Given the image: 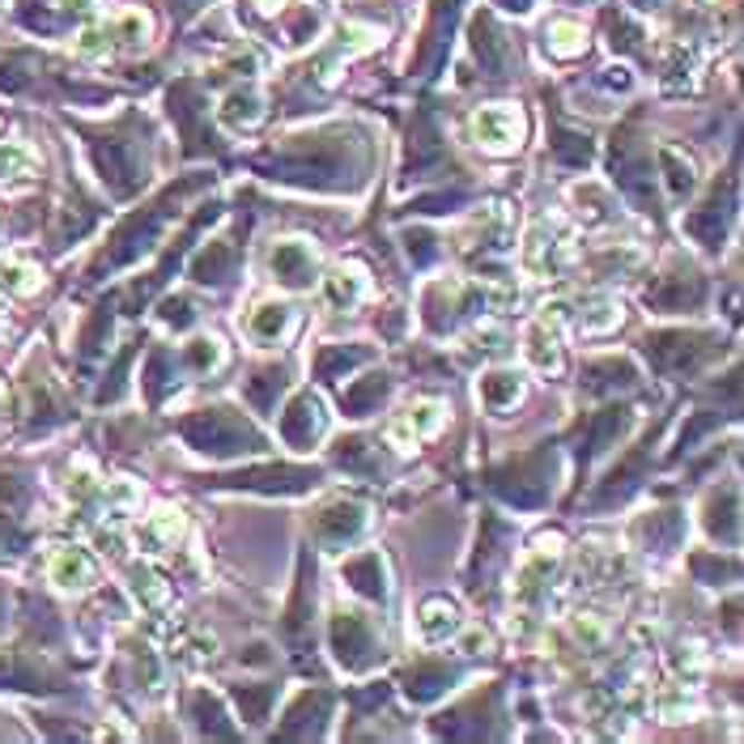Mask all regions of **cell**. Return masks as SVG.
Listing matches in <instances>:
<instances>
[{
	"label": "cell",
	"mask_w": 744,
	"mask_h": 744,
	"mask_svg": "<svg viewBox=\"0 0 744 744\" xmlns=\"http://www.w3.org/2000/svg\"><path fill=\"white\" fill-rule=\"evenodd\" d=\"M179 434L192 443L196 452L217 456V459L265 452V434L256 430V426L242 417L239 408H226V405L196 408L192 417H183V421H179Z\"/></svg>",
	"instance_id": "6da1fadb"
},
{
	"label": "cell",
	"mask_w": 744,
	"mask_h": 744,
	"mask_svg": "<svg viewBox=\"0 0 744 744\" xmlns=\"http://www.w3.org/2000/svg\"><path fill=\"white\" fill-rule=\"evenodd\" d=\"M200 183V179H188V183H179L175 192H167L158 205H149V209H141L137 217H128L120 230H116V239H111V247L102 251L95 260V272H111V268L120 265H132L137 256H145V251H153V239H158V230L167 226L170 214H179V196H188Z\"/></svg>",
	"instance_id": "7a4b0ae2"
},
{
	"label": "cell",
	"mask_w": 744,
	"mask_h": 744,
	"mask_svg": "<svg viewBox=\"0 0 744 744\" xmlns=\"http://www.w3.org/2000/svg\"><path fill=\"white\" fill-rule=\"evenodd\" d=\"M549 464H545V456H515L506 468L494 473L489 485H494V494H498L503 503L515 506V510H540L553 494Z\"/></svg>",
	"instance_id": "3957f363"
},
{
	"label": "cell",
	"mask_w": 744,
	"mask_h": 744,
	"mask_svg": "<svg viewBox=\"0 0 744 744\" xmlns=\"http://www.w3.org/2000/svg\"><path fill=\"white\" fill-rule=\"evenodd\" d=\"M328 634H333V655H337V664L345 673H370L379 664V655H384V643H379L375 625L366 622L361 613H354V608H337Z\"/></svg>",
	"instance_id": "277c9868"
},
{
	"label": "cell",
	"mask_w": 744,
	"mask_h": 744,
	"mask_svg": "<svg viewBox=\"0 0 744 744\" xmlns=\"http://www.w3.org/2000/svg\"><path fill=\"white\" fill-rule=\"evenodd\" d=\"M613 162V179L622 183V192L643 209V214H659V196H655V170H651V149L638 137H622L608 149Z\"/></svg>",
	"instance_id": "5b68a950"
},
{
	"label": "cell",
	"mask_w": 744,
	"mask_h": 744,
	"mask_svg": "<svg viewBox=\"0 0 744 744\" xmlns=\"http://www.w3.org/2000/svg\"><path fill=\"white\" fill-rule=\"evenodd\" d=\"M720 354V337L711 333H655L647 337V358L659 375H694L702 361Z\"/></svg>",
	"instance_id": "8992f818"
},
{
	"label": "cell",
	"mask_w": 744,
	"mask_h": 744,
	"mask_svg": "<svg viewBox=\"0 0 744 744\" xmlns=\"http://www.w3.org/2000/svg\"><path fill=\"white\" fill-rule=\"evenodd\" d=\"M578 260V239L557 221H536L524 242V268L528 272H566Z\"/></svg>",
	"instance_id": "52a82bcc"
},
{
	"label": "cell",
	"mask_w": 744,
	"mask_h": 744,
	"mask_svg": "<svg viewBox=\"0 0 744 744\" xmlns=\"http://www.w3.org/2000/svg\"><path fill=\"white\" fill-rule=\"evenodd\" d=\"M647 302L655 311H697L706 302V277L694 265L676 260L664 277H655V286L647 289Z\"/></svg>",
	"instance_id": "ba28073f"
},
{
	"label": "cell",
	"mask_w": 744,
	"mask_h": 744,
	"mask_svg": "<svg viewBox=\"0 0 744 744\" xmlns=\"http://www.w3.org/2000/svg\"><path fill=\"white\" fill-rule=\"evenodd\" d=\"M524 132H528V120H524V111L510 107V102L480 107L477 116H473V137H477V145L489 149V153H510V149H519Z\"/></svg>",
	"instance_id": "9c48e42d"
},
{
	"label": "cell",
	"mask_w": 744,
	"mask_h": 744,
	"mask_svg": "<svg viewBox=\"0 0 744 744\" xmlns=\"http://www.w3.org/2000/svg\"><path fill=\"white\" fill-rule=\"evenodd\" d=\"M732 217H736V179L727 175V179H723V192H720V183H715V192L702 200V209H694V214L685 217V230H690L702 247L720 251Z\"/></svg>",
	"instance_id": "30bf717a"
},
{
	"label": "cell",
	"mask_w": 744,
	"mask_h": 744,
	"mask_svg": "<svg viewBox=\"0 0 744 744\" xmlns=\"http://www.w3.org/2000/svg\"><path fill=\"white\" fill-rule=\"evenodd\" d=\"M319 473L315 468H294V464H268V468H247L217 477V485H235V489H260V494H307Z\"/></svg>",
	"instance_id": "8fae6325"
},
{
	"label": "cell",
	"mask_w": 744,
	"mask_h": 744,
	"mask_svg": "<svg viewBox=\"0 0 744 744\" xmlns=\"http://www.w3.org/2000/svg\"><path fill=\"white\" fill-rule=\"evenodd\" d=\"M328 430V413H324V400L315 391H298L289 408L281 413V438H286L294 452H311L315 443Z\"/></svg>",
	"instance_id": "7c38bea8"
},
{
	"label": "cell",
	"mask_w": 744,
	"mask_h": 744,
	"mask_svg": "<svg viewBox=\"0 0 744 744\" xmlns=\"http://www.w3.org/2000/svg\"><path fill=\"white\" fill-rule=\"evenodd\" d=\"M366 528V506L358 498H333V503L324 506L319 515H315V540L324 545V549H345V545H354Z\"/></svg>",
	"instance_id": "4fadbf2b"
},
{
	"label": "cell",
	"mask_w": 744,
	"mask_h": 744,
	"mask_svg": "<svg viewBox=\"0 0 744 744\" xmlns=\"http://www.w3.org/2000/svg\"><path fill=\"white\" fill-rule=\"evenodd\" d=\"M557 549H562V540L557 536H540L536 540V549L519 562V571H515V601L519 604H536L540 601V592L549 587L553 571H557Z\"/></svg>",
	"instance_id": "5bb4252c"
},
{
	"label": "cell",
	"mask_w": 744,
	"mask_h": 744,
	"mask_svg": "<svg viewBox=\"0 0 744 744\" xmlns=\"http://www.w3.org/2000/svg\"><path fill=\"white\" fill-rule=\"evenodd\" d=\"M272 277L286 289H311L319 281V260L315 247L302 239H286L272 247Z\"/></svg>",
	"instance_id": "9a60e30c"
},
{
	"label": "cell",
	"mask_w": 744,
	"mask_h": 744,
	"mask_svg": "<svg viewBox=\"0 0 744 744\" xmlns=\"http://www.w3.org/2000/svg\"><path fill=\"white\" fill-rule=\"evenodd\" d=\"M634 540L643 545V549H655V553H673L681 540H685V515L681 510H651L643 515L638 524H634Z\"/></svg>",
	"instance_id": "2e32d148"
},
{
	"label": "cell",
	"mask_w": 744,
	"mask_h": 744,
	"mask_svg": "<svg viewBox=\"0 0 744 744\" xmlns=\"http://www.w3.org/2000/svg\"><path fill=\"white\" fill-rule=\"evenodd\" d=\"M183 532H188L183 510H179V506H158L141 524V532H137V545H141L145 553H170V549H179Z\"/></svg>",
	"instance_id": "e0dca14e"
},
{
	"label": "cell",
	"mask_w": 744,
	"mask_h": 744,
	"mask_svg": "<svg viewBox=\"0 0 744 744\" xmlns=\"http://www.w3.org/2000/svg\"><path fill=\"white\" fill-rule=\"evenodd\" d=\"M571 324H575L578 333H587V337H601V333H613L617 324H622V302H617V294H587V298H578V311L571 315Z\"/></svg>",
	"instance_id": "ac0fdd59"
},
{
	"label": "cell",
	"mask_w": 744,
	"mask_h": 744,
	"mask_svg": "<svg viewBox=\"0 0 744 744\" xmlns=\"http://www.w3.org/2000/svg\"><path fill=\"white\" fill-rule=\"evenodd\" d=\"M697 77H702V51L694 43H676L673 56H668V65H664V81H659V90L668 98H685L697 90Z\"/></svg>",
	"instance_id": "d6986e66"
},
{
	"label": "cell",
	"mask_w": 744,
	"mask_h": 744,
	"mask_svg": "<svg viewBox=\"0 0 744 744\" xmlns=\"http://www.w3.org/2000/svg\"><path fill=\"white\" fill-rule=\"evenodd\" d=\"M583 387L596 391V396H608V391H629L638 387V366L629 358H601L583 366Z\"/></svg>",
	"instance_id": "ffe728a7"
},
{
	"label": "cell",
	"mask_w": 744,
	"mask_h": 744,
	"mask_svg": "<svg viewBox=\"0 0 744 744\" xmlns=\"http://www.w3.org/2000/svg\"><path fill=\"white\" fill-rule=\"evenodd\" d=\"M417 629H421V638L438 647V643H447V638H456L464 622H459V604L447 601V596H430V601L417 608Z\"/></svg>",
	"instance_id": "44dd1931"
},
{
	"label": "cell",
	"mask_w": 744,
	"mask_h": 744,
	"mask_svg": "<svg viewBox=\"0 0 744 744\" xmlns=\"http://www.w3.org/2000/svg\"><path fill=\"white\" fill-rule=\"evenodd\" d=\"M48 575L51 583H60V587H90L95 583V557L86 549H77V545H56L48 557Z\"/></svg>",
	"instance_id": "7402d4cb"
},
{
	"label": "cell",
	"mask_w": 744,
	"mask_h": 744,
	"mask_svg": "<svg viewBox=\"0 0 744 744\" xmlns=\"http://www.w3.org/2000/svg\"><path fill=\"white\" fill-rule=\"evenodd\" d=\"M333 711V694L315 690V694H302L294 706H289L286 723H281V736H319V727Z\"/></svg>",
	"instance_id": "603a6c76"
},
{
	"label": "cell",
	"mask_w": 744,
	"mask_h": 744,
	"mask_svg": "<svg viewBox=\"0 0 744 744\" xmlns=\"http://www.w3.org/2000/svg\"><path fill=\"white\" fill-rule=\"evenodd\" d=\"M340 575L349 578V587L366 596V601H387V575H384V557L379 553H358L340 566Z\"/></svg>",
	"instance_id": "cb8c5ba5"
},
{
	"label": "cell",
	"mask_w": 744,
	"mask_h": 744,
	"mask_svg": "<svg viewBox=\"0 0 744 744\" xmlns=\"http://www.w3.org/2000/svg\"><path fill=\"white\" fill-rule=\"evenodd\" d=\"M524 358L532 361V370L536 375H549V379H557L562 370H566V358H562V345H557V328H549V324H532L528 328V345H524Z\"/></svg>",
	"instance_id": "d4e9b609"
},
{
	"label": "cell",
	"mask_w": 744,
	"mask_h": 744,
	"mask_svg": "<svg viewBox=\"0 0 744 744\" xmlns=\"http://www.w3.org/2000/svg\"><path fill=\"white\" fill-rule=\"evenodd\" d=\"M235 268H239V247L230 239H217L192 260V277L200 286H221L235 277Z\"/></svg>",
	"instance_id": "484cf974"
},
{
	"label": "cell",
	"mask_w": 744,
	"mask_h": 744,
	"mask_svg": "<svg viewBox=\"0 0 744 744\" xmlns=\"http://www.w3.org/2000/svg\"><path fill=\"white\" fill-rule=\"evenodd\" d=\"M456 664H413L405 673V694L413 702H434V697H443L456 685Z\"/></svg>",
	"instance_id": "4316f807"
},
{
	"label": "cell",
	"mask_w": 744,
	"mask_h": 744,
	"mask_svg": "<svg viewBox=\"0 0 744 744\" xmlns=\"http://www.w3.org/2000/svg\"><path fill=\"white\" fill-rule=\"evenodd\" d=\"M217 120L226 123V128H235V132H251L256 123L265 120V98L256 95L251 86L247 90H230V95L221 98V107H217Z\"/></svg>",
	"instance_id": "83f0119b"
},
{
	"label": "cell",
	"mask_w": 744,
	"mask_h": 744,
	"mask_svg": "<svg viewBox=\"0 0 744 744\" xmlns=\"http://www.w3.org/2000/svg\"><path fill=\"white\" fill-rule=\"evenodd\" d=\"M366 294V272L358 265H340L324 277V298L333 311H354Z\"/></svg>",
	"instance_id": "f1b7e54d"
},
{
	"label": "cell",
	"mask_w": 744,
	"mask_h": 744,
	"mask_svg": "<svg viewBox=\"0 0 744 744\" xmlns=\"http://www.w3.org/2000/svg\"><path fill=\"white\" fill-rule=\"evenodd\" d=\"M519 396H524V379L515 370H489L480 379V405L489 413H498V417L519 405Z\"/></svg>",
	"instance_id": "f546056e"
},
{
	"label": "cell",
	"mask_w": 744,
	"mask_h": 744,
	"mask_svg": "<svg viewBox=\"0 0 744 744\" xmlns=\"http://www.w3.org/2000/svg\"><path fill=\"white\" fill-rule=\"evenodd\" d=\"M361 361H370V349H366V345H324V349L315 354V375L328 379V384H337V379H345Z\"/></svg>",
	"instance_id": "4dcf8cb0"
},
{
	"label": "cell",
	"mask_w": 744,
	"mask_h": 744,
	"mask_svg": "<svg viewBox=\"0 0 744 744\" xmlns=\"http://www.w3.org/2000/svg\"><path fill=\"white\" fill-rule=\"evenodd\" d=\"M289 324H294V311H289L286 302H265V307H256V311L247 315V333H251V340H260V345H277L289 333Z\"/></svg>",
	"instance_id": "1f68e13d"
},
{
	"label": "cell",
	"mask_w": 744,
	"mask_h": 744,
	"mask_svg": "<svg viewBox=\"0 0 744 744\" xmlns=\"http://www.w3.org/2000/svg\"><path fill=\"white\" fill-rule=\"evenodd\" d=\"M706 532H711V540H723V545H736V540H741V524H736V485H723V506L720 498L706 503Z\"/></svg>",
	"instance_id": "d6a6232c"
},
{
	"label": "cell",
	"mask_w": 744,
	"mask_h": 744,
	"mask_svg": "<svg viewBox=\"0 0 744 744\" xmlns=\"http://www.w3.org/2000/svg\"><path fill=\"white\" fill-rule=\"evenodd\" d=\"M473 51H477L480 69L489 72V77H503V69L510 65V43L489 22L473 26Z\"/></svg>",
	"instance_id": "836d02e7"
},
{
	"label": "cell",
	"mask_w": 744,
	"mask_h": 744,
	"mask_svg": "<svg viewBox=\"0 0 744 744\" xmlns=\"http://www.w3.org/2000/svg\"><path fill=\"white\" fill-rule=\"evenodd\" d=\"M571 200L578 205V217H583L587 226H608V221L617 217V200H613L608 188H601V183H578L575 192H571Z\"/></svg>",
	"instance_id": "e575fe53"
},
{
	"label": "cell",
	"mask_w": 744,
	"mask_h": 744,
	"mask_svg": "<svg viewBox=\"0 0 744 744\" xmlns=\"http://www.w3.org/2000/svg\"><path fill=\"white\" fill-rule=\"evenodd\" d=\"M337 464L354 477H379L384 473V459H379V447H370L366 438H345L337 447Z\"/></svg>",
	"instance_id": "d590c367"
},
{
	"label": "cell",
	"mask_w": 744,
	"mask_h": 744,
	"mask_svg": "<svg viewBox=\"0 0 744 744\" xmlns=\"http://www.w3.org/2000/svg\"><path fill=\"white\" fill-rule=\"evenodd\" d=\"M175 370H179L175 349H153V354H149V361H145V391H149V400H153V405L167 396L170 387L179 384V379H175Z\"/></svg>",
	"instance_id": "8d00e7d4"
},
{
	"label": "cell",
	"mask_w": 744,
	"mask_h": 744,
	"mask_svg": "<svg viewBox=\"0 0 744 744\" xmlns=\"http://www.w3.org/2000/svg\"><path fill=\"white\" fill-rule=\"evenodd\" d=\"M659 167H664V179H668V196H673V200H685V196L694 192V183H697L694 162H690L681 149L664 145V149H659Z\"/></svg>",
	"instance_id": "74e56055"
},
{
	"label": "cell",
	"mask_w": 744,
	"mask_h": 744,
	"mask_svg": "<svg viewBox=\"0 0 744 744\" xmlns=\"http://www.w3.org/2000/svg\"><path fill=\"white\" fill-rule=\"evenodd\" d=\"M286 366H265V370H256L251 379H247V400L260 408V413H272L277 408V396L286 391Z\"/></svg>",
	"instance_id": "f35d334b"
},
{
	"label": "cell",
	"mask_w": 744,
	"mask_h": 744,
	"mask_svg": "<svg viewBox=\"0 0 744 744\" xmlns=\"http://www.w3.org/2000/svg\"><path fill=\"white\" fill-rule=\"evenodd\" d=\"M188 720H196V727L205 732V736H235V727L226 723V711H221V702L209 697L205 690H196L188 697Z\"/></svg>",
	"instance_id": "ab89813d"
},
{
	"label": "cell",
	"mask_w": 744,
	"mask_h": 744,
	"mask_svg": "<svg viewBox=\"0 0 744 744\" xmlns=\"http://www.w3.org/2000/svg\"><path fill=\"white\" fill-rule=\"evenodd\" d=\"M387 391H391V379H387V375H366V379H358V384L345 391V413H349V417H366L370 408L384 400Z\"/></svg>",
	"instance_id": "60d3db41"
},
{
	"label": "cell",
	"mask_w": 744,
	"mask_h": 744,
	"mask_svg": "<svg viewBox=\"0 0 744 744\" xmlns=\"http://www.w3.org/2000/svg\"><path fill=\"white\" fill-rule=\"evenodd\" d=\"M132 596L141 601V608H149V613H158V608H167L170 601V583L153 566H137L132 571Z\"/></svg>",
	"instance_id": "b9f144b4"
},
{
	"label": "cell",
	"mask_w": 744,
	"mask_h": 744,
	"mask_svg": "<svg viewBox=\"0 0 744 744\" xmlns=\"http://www.w3.org/2000/svg\"><path fill=\"white\" fill-rule=\"evenodd\" d=\"M545 43H549V51L557 56V60H575V56L587 51V34H583V26L578 22L562 18V22H553L549 30H545Z\"/></svg>",
	"instance_id": "7bdbcfd3"
},
{
	"label": "cell",
	"mask_w": 744,
	"mask_h": 744,
	"mask_svg": "<svg viewBox=\"0 0 744 744\" xmlns=\"http://www.w3.org/2000/svg\"><path fill=\"white\" fill-rule=\"evenodd\" d=\"M170 651H175V659H179V664H188V668H205V664L214 659V634H205V629H183V634L170 643Z\"/></svg>",
	"instance_id": "ee69618b"
},
{
	"label": "cell",
	"mask_w": 744,
	"mask_h": 744,
	"mask_svg": "<svg viewBox=\"0 0 744 744\" xmlns=\"http://www.w3.org/2000/svg\"><path fill=\"white\" fill-rule=\"evenodd\" d=\"M694 575L697 583H711V587H727V583H736V575H741V562L727 553L720 562V553H697L694 557Z\"/></svg>",
	"instance_id": "f6af8a7d"
},
{
	"label": "cell",
	"mask_w": 744,
	"mask_h": 744,
	"mask_svg": "<svg viewBox=\"0 0 744 744\" xmlns=\"http://www.w3.org/2000/svg\"><path fill=\"white\" fill-rule=\"evenodd\" d=\"M659 715H664V720H690V715H697L694 685H690V681L664 685V690H659Z\"/></svg>",
	"instance_id": "bcb514c9"
},
{
	"label": "cell",
	"mask_w": 744,
	"mask_h": 744,
	"mask_svg": "<svg viewBox=\"0 0 744 744\" xmlns=\"http://www.w3.org/2000/svg\"><path fill=\"white\" fill-rule=\"evenodd\" d=\"M549 149H553V158H557L562 167H575V170L587 167V162L596 158L592 141H587V137H578V132H553Z\"/></svg>",
	"instance_id": "7dc6e473"
},
{
	"label": "cell",
	"mask_w": 744,
	"mask_h": 744,
	"mask_svg": "<svg viewBox=\"0 0 744 744\" xmlns=\"http://www.w3.org/2000/svg\"><path fill=\"white\" fill-rule=\"evenodd\" d=\"M221 340L217 337H196L192 345H183V354H179V361L192 370V375H209V370H217L221 366Z\"/></svg>",
	"instance_id": "c3c4849f"
},
{
	"label": "cell",
	"mask_w": 744,
	"mask_h": 744,
	"mask_svg": "<svg viewBox=\"0 0 744 744\" xmlns=\"http://www.w3.org/2000/svg\"><path fill=\"white\" fill-rule=\"evenodd\" d=\"M272 697H277V685H260V690H256V685H239V690H235V702H239L247 723H265Z\"/></svg>",
	"instance_id": "681fc988"
},
{
	"label": "cell",
	"mask_w": 744,
	"mask_h": 744,
	"mask_svg": "<svg viewBox=\"0 0 744 744\" xmlns=\"http://www.w3.org/2000/svg\"><path fill=\"white\" fill-rule=\"evenodd\" d=\"M39 268L26 265V260H4L0 265V289H9V294H34L39 289Z\"/></svg>",
	"instance_id": "f907efd6"
},
{
	"label": "cell",
	"mask_w": 744,
	"mask_h": 744,
	"mask_svg": "<svg viewBox=\"0 0 744 744\" xmlns=\"http://www.w3.org/2000/svg\"><path fill=\"white\" fill-rule=\"evenodd\" d=\"M116 39H120L123 48H145V39H149V18H145L141 9H128V13H120L116 18Z\"/></svg>",
	"instance_id": "816d5d0a"
},
{
	"label": "cell",
	"mask_w": 744,
	"mask_h": 744,
	"mask_svg": "<svg viewBox=\"0 0 744 744\" xmlns=\"http://www.w3.org/2000/svg\"><path fill=\"white\" fill-rule=\"evenodd\" d=\"M575 634L578 643L587 651H601L604 638H608V622H604V613H578L575 617Z\"/></svg>",
	"instance_id": "f5cc1de1"
},
{
	"label": "cell",
	"mask_w": 744,
	"mask_h": 744,
	"mask_svg": "<svg viewBox=\"0 0 744 744\" xmlns=\"http://www.w3.org/2000/svg\"><path fill=\"white\" fill-rule=\"evenodd\" d=\"M26 175H34L30 149H22V145H4V149H0V179H26Z\"/></svg>",
	"instance_id": "db71d44e"
},
{
	"label": "cell",
	"mask_w": 744,
	"mask_h": 744,
	"mask_svg": "<svg viewBox=\"0 0 744 744\" xmlns=\"http://www.w3.org/2000/svg\"><path fill=\"white\" fill-rule=\"evenodd\" d=\"M162 324L179 328V333H183V328H192V324H196L192 302H188V298H179V294H175V298H167V302H162Z\"/></svg>",
	"instance_id": "11a10c76"
},
{
	"label": "cell",
	"mask_w": 744,
	"mask_h": 744,
	"mask_svg": "<svg viewBox=\"0 0 744 744\" xmlns=\"http://www.w3.org/2000/svg\"><path fill=\"white\" fill-rule=\"evenodd\" d=\"M405 242H408V256H413V260H417L421 268L438 260V247H434V239L426 235V230H408Z\"/></svg>",
	"instance_id": "9f6ffc18"
},
{
	"label": "cell",
	"mask_w": 744,
	"mask_h": 744,
	"mask_svg": "<svg viewBox=\"0 0 744 744\" xmlns=\"http://www.w3.org/2000/svg\"><path fill=\"white\" fill-rule=\"evenodd\" d=\"M604 86H608V90H629V86H634V77H629V69H604Z\"/></svg>",
	"instance_id": "6f0895ef"
},
{
	"label": "cell",
	"mask_w": 744,
	"mask_h": 744,
	"mask_svg": "<svg viewBox=\"0 0 744 744\" xmlns=\"http://www.w3.org/2000/svg\"><path fill=\"white\" fill-rule=\"evenodd\" d=\"M13 540H18L13 524H9V519H0V545H13Z\"/></svg>",
	"instance_id": "680465c9"
},
{
	"label": "cell",
	"mask_w": 744,
	"mask_h": 744,
	"mask_svg": "<svg viewBox=\"0 0 744 744\" xmlns=\"http://www.w3.org/2000/svg\"><path fill=\"white\" fill-rule=\"evenodd\" d=\"M503 9H510V13H528V9H532V0H506Z\"/></svg>",
	"instance_id": "91938a15"
},
{
	"label": "cell",
	"mask_w": 744,
	"mask_h": 744,
	"mask_svg": "<svg viewBox=\"0 0 744 744\" xmlns=\"http://www.w3.org/2000/svg\"><path fill=\"white\" fill-rule=\"evenodd\" d=\"M251 4H260L265 13H277V9H286V0H251Z\"/></svg>",
	"instance_id": "94428289"
},
{
	"label": "cell",
	"mask_w": 744,
	"mask_h": 744,
	"mask_svg": "<svg viewBox=\"0 0 744 744\" xmlns=\"http://www.w3.org/2000/svg\"><path fill=\"white\" fill-rule=\"evenodd\" d=\"M629 4H638V9H655V0H629Z\"/></svg>",
	"instance_id": "6125c7cd"
}]
</instances>
